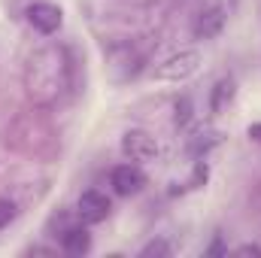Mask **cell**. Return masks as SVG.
<instances>
[{
  "label": "cell",
  "mask_w": 261,
  "mask_h": 258,
  "mask_svg": "<svg viewBox=\"0 0 261 258\" xmlns=\"http://www.w3.org/2000/svg\"><path fill=\"white\" fill-rule=\"evenodd\" d=\"M107 70H110L113 82H130L143 70V55L134 46H128V43L110 46V52H107Z\"/></svg>",
  "instance_id": "obj_1"
},
{
  "label": "cell",
  "mask_w": 261,
  "mask_h": 258,
  "mask_svg": "<svg viewBox=\"0 0 261 258\" xmlns=\"http://www.w3.org/2000/svg\"><path fill=\"white\" fill-rule=\"evenodd\" d=\"M197 70H200V52L182 49V52L164 58L155 67V79H161V82H186L189 76H195Z\"/></svg>",
  "instance_id": "obj_2"
},
{
  "label": "cell",
  "mask_w": 261,
  "mask_h": 258,
  "mask_svg": "<svg viewBox=\"0 0 261 258\" xmlns=\"http://www.w3.org/2000/svg\"><path fill=\"white\" fill-rule=\"evenodd\" d=\"M24 18H28V24H31L37 34H43V37L58 34L61 24H64L61 6H55V3H49V0H34V3L24 9Z\"/></svg>",
  "instance_id": "obj_3"
},
{
  "label": "cell",
  "mask_w": 261,
  "mask_h": 258,
  "mask_svg": "<svg viewBox=\"0 0 261 258\" xmlns=\"http://www.w3.org/2000/svg\"><path fill=\"white\" fill-rule=\"evenodd\" d=\"M122 155L128 161H137V164H146V161H155L158 158V140L143 128H130L125 131L122 137Z\"/></svg>",
  "instance_id": "obj_4"
},
{
  "label": "cell",
  "mask_w": 261,
  "mask_h": 258,
  "mask_svg": "<svg viewBox=\"0 0 261 258\" xmlns=\"http://www.w3.org/2000/svg\"><path fill=\"white\" fill-rule=\"evenodd\" d=\"M110 213H113L110 197L103 192H97V189L82 192L79 200H76V219H79L82 225H100V222L110 219Z\"/></svg>",
  "instance_id": "obj_5"
},
{
  "label": "cell",
  "mask_w": 261,
  "mask_h": 258,
  "mask_svg": "<svg viewBox=\"0 0 261 258\" xmlns=\"http://www.w3.org/2000/svg\"><path fill=\"white\" fill-rule=\"evenodd\" d=\"M110 186L113 192L122 194V197H130V194H140L143 186H146V173L137 161H125V164H116L110 170Z\"/></svg>",
  "instance_id": "obj_6"
},
{
  "label": "cell",
  "mask_w": 261,
  "mask_h": 258,
  "mask_svg": "<svg viewBox=\"0 0 261 258\" xmlns=\"http://www.w3.org/2000/svg\"><path fill=\"white\" fill-rule=\"evenodd\" d=\"M225 21H228V12L222 6H206V9L197 12L195 21H192V37L195 40H216L222 34Z\"/></svg>",
  "instance_id": "obj_7"
},
{
  "label": "cell",
  "mask_w": 261,
  "mask_h": 258,
  "mask_svg": "<svg viewBox=\"0 0 261 258\" xmlns=\"http://www.w3.org/2000/svg\"><path fill=\"white\" fill-rule=\"evenodd\" d=\"M234 97H237V79L234 76H222L213 85V91H210V110L216 116H222V113H228V107L234 104Z\"/></svg>",
  "instance_id": "obj_8"
},
{
  "label": "cell",
  "mask_w": 261,
  "mask_h": 258,
  "mask_svg": "<svg viewBox=\"0 0 261 258\" xmlns=\"http://www.w3.org/2000/svg\"><path fill=\"white\" fill-rule=\"evenodd\" d=\"M61 249L67 255H85L91 252V234L82 225H67L61 231Z\"/></svg>",
  "instance_id": "obj_9"
},
{
  "label": "cell",
  "mask_w": 261,
  "mask_h": 258,
  "mask_svg": "<svg viewBox=\"0 0 261 258\" xmlns=\"http://www.w3.org/2000/svg\"><path fill=\"white\" fill-rule=\"evenodd\" d=\"M176 113H173V122H176V128H186L192 119H195V107H192V100L189 97H182V100H176V107H173Z\"/></svg>",
  "instance_id": "obj_10"
},
{
  "label": "cell",
  "mask_w": 261,
  "mask_h": 258,
  "mask_svg": "<svg viewBox=\"0 0 261 258\" xmlns=\"http://www.w3.org/2000/svg\"><path fill=\"white\" fill-rule=\"evenodd\" d=\"M158 258V255H173V246L167 243V240H152V243H146L143 249H140V258Z\"/></svg>",
  "instance_id": "obj_11"
},
{
  "label": "cell",
  "mask_w": 261,
  "mask_h": 258,
  "mask_svg": "<svg viewBox=\"0 0 261 258\" xmlns=\"http://www.w3.org/2000/svg\"><path fill=\"white\" fill-rule=\"evenodd\" d=\"M15 216H18V207H15V200H9V197H0V231H3V228H9V225L15 222Z\"/></svg>",
  "instance_id": "obj_12"
},
{
  "label": "cell",
  "mask_w": 261,
  "mask_h": 258,
  "mask_svg": "<svg viewBox=\"0 0 261 258\" xmlns=\"http://www.w3.org/2000/svg\"><path fill=\"white\" fill-rule=\"evenodd\" d=\"M237 255H255V258H261V246L246 243V246H240V249H237Z\"/></svg>",
  "instance_id": "obj_13"
},
{
  "label": "cell",
  "mask_w": 261,
  "mask_h": 258,
  "mask_svg": "<svg viewBox=\"0 0 261 258\" xmlns=\"http://www.w3.org/2000/svg\"><path fill=\"white\" fill-rule=\"evenodd\" d=\"M249 140H255V143H261V122H255V125H249Z\"/></svg>",
  "instance_id": "obj_14"
}]
</instances>
